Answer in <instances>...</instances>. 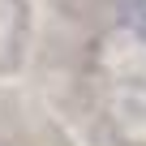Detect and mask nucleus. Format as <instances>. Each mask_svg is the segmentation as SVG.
Masks as SVG:
<instances>
[{
    "label": "nucleus",
    "mask_w": 146,
    "mask_h": 146,
    "mask_svg": "<svg viewBox=\"0 0 146 146\" xmlns=\"http://www.w3.org/2000/svg\"><path fill=\"white\" fill-rule=\"evenodd\" d=\"M112 5H116L120 26H125L137 43H146V0H112Z\"/></svg>",
    "instance_id": "f257e3e1"
}]
</instances>
